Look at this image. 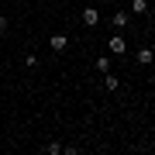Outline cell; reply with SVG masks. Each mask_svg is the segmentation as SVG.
I'll return each mask as SVG.
<instances>
[{
    "label": "cell",
    "instance_id": "cell-1",
    "mask_svg": "<svg viewBox=\"0 0 155 155\" xmlns=\"http://www.w3.org/2000/svg\"><path fill=\"white\" fill-rule=\"evenodd\" d=\"M83 24H90V28L100 24V11H97V7H86V11H83Z\"/></svg>",
    "mask_w": 155,
    "mask_h": 155
},
{
    "label": "cell",
    "instance_id": "cell-2",
    "mask_svg": "<svg viewBox=\"0 0 155 155\" xmlns=\"http://www.w3.org/2000/svg\"><path fill=\"white\" fill-rule=\"evenodd\" d=\"M48 45H52V52H66L69 38H66V35H52V38H48Z\"/></svg>",
    "mask_w": 155,
    "mask_h": 155
},
{
    "label": "cell",
    "instance_id": "cell-3",
    "mask_svg": "<svg viewBox=\"0 0 155 155\" xmlns=\"http://www.w3.org/2000/svg\"><path fill=\"white\" fill-rule=\"evenodd\" d=\"M110 52H114V55H124V52H127V41L121 38V35H114V38H110Z\"/></svg>",
    "mask_w": 155,
    "mask_h": 155
},
{
    "label": "cell",
    "instance_id": "cell-4",
    "mask_svg": "<svg viewBox=\"0 0 155 155\" xmlns=\"http://www.w3.org/2000/svg\"><path fill=\"white\" fill-rule=\"evenodd\" d=\"M127 14H148V0H131Z\"/></svg>",
    "mask_w": 155,
    "mask_h": 155
},
{
    "label": "cell",
    "instance_id": "cell-5",
    "mask_svg": "<svg viewBox=\"0 0 155 155\" xmlns=\"http://www.w3.org/2000/svg\"><path fill=\"white\" fill-rule=\"evenodd\" d=\"M127 24H131V14H127V11H117L114 14V28H127Z\"/></svg>",
    "mask_w": 155,
    "mask_h": 155
},
{
    "label": "cell",
    "instance_id": "cell-6",
    "mask_svg": "<svg viewBox=\"0 0 155 155\" xmlns=\"http://www.w3.org/2000/svg\"><path fill=\"white\" fill-rule=\"evenodd\" d=\"M104 86H107V90H117V86H121V79H117L114 72H104Z\"/></svg>",
    "mask_w": 155,
    "mask_h": 155
},
{
    "label": "cell",
    "instance_id": "cell-7",
    "mask_svg": "<svg viewBox=\"0 0 155 155\" xmlns=\"http://www.w3.org/2000/svg\"><path fill=\"white\" fill-rule=\"evenodd\" d=\"M93 69H97V72H110V59H107V55H100V59L93 62Z\"/></svg>",
    "mask_w": 155,
    "mask_h": 155
},
{
    "label": "cell",
    "instance_id": "cell-8",
    "mask_svg": "<svg viewBox=\"0 0 155 155\" xmlns=\"http://www.w3.org/2000/svg\"><path fill=\"white\" fill-rule=\"evenodd\" d=\"M138 62H141V66H148V62H152V48H141V52H138Z\"/></svg>",
    "mask_w": 155,
    "mask_h": 155
},
{
    "label": "cell",
    "instance_id": "cell-9",
    "mask_svg": "<svg viewBox=\"0 0 155 155\" xmlns=\"http://www.w3.org/2000/svg\"><path fill=\"white\" fill-rule=\"evenodd\" d=\"M45 152H48V155H59V152H62V145H59V141H52V145H45Z\"/></svg>",
    "mask_w": 155,
    "mask_h": 155
}]
</instances>
